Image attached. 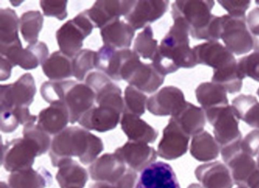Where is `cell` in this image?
<instances>
[{"label": "cell", "mask_w": 259, "mask_h": 188, "mask_svg": "<svg viewBox=\"0 0 259 188\" xmlns=\"http://www.w3.org/2000/svg\"><path fill=\"white\" fill-rule=\"evenodd\" d=\"M174 20L152 60L154 67L164 77L180 68L191 69L197 65L193 50L189 46V28L180 19Z\"/></svg>", "instance_id": "cell-1"}, {"label": "cell", "mask_w": 259, "mask_h": 188, "mask_svg": "<svg viewBox=\"0 0 259 188\" xmlns=\"http://www.w3.org/2000/svg\"><path fill=\"white\" fill-rule=\"evenodd\" d=\"M103 149L104 145L99 137L84 129L71 127L54 138L50 156L54 167L72 159V156L78 157L84 165H89L96 161Z\"/></svg>", "instance_id": "cell-2"}, {"label": "cell", "mask_w": 259, "mask_h": 188, "mask_svg": "<svg viewBox=\"0 0 259 188\" xmlns=\"http://www.w3.org/2000/svg\"><path fill=\"white\" fill-rule=\"evenodd\" d=\"M214 1H175L172 17L187 25L189 34L196 40L217 42L221 39V17L213 16Z\"/></svg>", "instance_id": "cell-3"}, {"label": "cell", "mask_w": 259, "mask_h": 188, "mask_svg": "<svg viewBox=\"0 0 259 188\" xmlns=\"http://www.w3.org/2000/svg\"><path fill=\"white\" fill-rule=\"evenodd\" d=\"M40 93L50 104L60 102L67 107L71 124H75L94 107L95 92L88 85L72 80L50 81L44 83Z\"/></svg>", "instance_id": "cell-4"}, {"label": "cell", "mask_w": 259, "mask_h": 188, "mask_svg": "<svg viewBox=\"0 0 259 188\" xmlns=\"http://www.w3.org/2000/svg\"><path fill=\"white\" fill-rule=\"evenodd\" d=\"M94 28L85 12L68 21L57 32L60 51L69 58L75 57L81 51L83 41L92 34Z\"/></svg>", "instance_id": "cell-5"}, {"label": "cell", "mask_w": 259, "mask_h": 188, "mask_svg": "<svg viewBox=\"0 0 259 188\" xmlns=\"http://www.w3.org/2000/svg\"><path fill=\"white\" fill-rule=\"evenodd\" d=\"M206 118L213 127L215 140L221 148L242 139L239 119L232 106L216 107L205 111Z\"/></svg>", "instance_id": "cell-6"}, {"label": "cell", "mask_w": 259, "mask_h": 188, "mask_svg": "<svg viewBox=\"0 0 259 188\" xmlns=\"http://www.w3.org/2000/svg\"><path fill=\"white\" fill-rule=\"evenodd\" d=\"M42 155L38 145L29 138L16 139L3 146L2 164L11 172L31 168L36 156Z\"/></svg>", "instance_id": "cell-7"}, {"label": "cell", "mask_w": 259, "mask_h": 188, "mask_svg": "<svg viewBox=\"0 0 259 188\" xmlns=\"http://www.w3.org/2000/svg\"><path fill=\"white\" fill-rule=\"evenodd\" d=\"M221 39L226 48L236 55L247 54L253 49L252 37L246 25V17L233 18L230 15L221 17Z\"/></svg>", "instance_id": "cell-8"}, {"label": "cell", "mask_w": 259, "mask_h": 188, "mask_svg": "<svg viewBox=\"0 0 259 188\" xmlns=\"http://www.w3.org/2000/svg\"><path fill=\"white\" fill-rule=\"evenodd\" d=\"M1 110H11L14 107H28L34 101L36 86L31 74H24L13 84L0 87Z\"/></svg>", "instance_id": "cell-9"}, {"label": "cell", "mask_w": 259, "mask_h": 188, "mask_svg": "<svg viewBox=\"0 0 259 188\" xmlns=\"http://www.w3.org/2000/svg\"><path fill=\"white\" fill-rule=\"evenodd\" d=\"M242 139L221 148V156L226 165L230 168L234 183L239 186H246L248 177L257 165L251 156L242 151Z\"/></svg>", "instance_id": "cell-10"}, {"label": "cell", "mask_w": 259, "mask_h": 188, "mask_svg": "<svg viewBox=\"0 0 259 188\" xmlns=\"http://www.w3.org/2000/svg\"><path fill=\"white\" fill-rule=\"evenodd\" d=\"M1 56L5 57L12 66L19 65L23 69H34L48 60L49 51L43 42L29 45L23 49L22 43L0 48Z\"/></svg>", "instance_id": "cell-11"}, {"label": "cell", "mask_w": 259, "mask_h": 188, "mask_svg": "<svg viewBox=\"0 0 259 188\" xmlns=\"http://www.w3.org/2000/svg\"><path fill=\"white\" fill-rule=\"evenodd\" d=\"M86 85L95 92L98 106L113 107L121 114L125 110L122 91L107 76L101 72H91L86 77Z\"/></svg>", "instance_id": "cell-12"}, {"label": "cell", "mask_w": 259, "mask_h": 188, "mask_svg": "<svg viewBox=\"0 0 259 188\" xmlns=\"http://www.w3.org/2000/svg\"><path fill=\"white\" fill-rule=\"evenodd\" d=\"M189 139L190 136L171 118L163 130L157 155L166 160H175L187 153Z\"/></svg>", "instance_id": "cell-13"}, {"label": "cell", "mask_w": 259, "mask_h": 188, "mask_svg": "<svg viewBox=\"0 0 259 188\" xmlns=\"http://www.w3.org/2000/svg\"><path fill=\"white\" fill-rule=\"evenodd\" d=\"M184 94L175 86H166L150 97L147 103L148 111L156 116H174L186 104Z\"/></svg>", "instance_id": "cell-14"}, {"label": "cell", "mask_w": 259, "mask_h": 188, "mask_svg": "<svg viewBox=\"0 0 259 188\" xmlns=\"http://www.w3.org/2000/svg\"><path fill=\"white\" fill-rule=\"evenodd\" d=\"M133 188H181L177 175L169 164L155 162L141 173Z\"/></svg>", "instance_id": "cell-15"}, {"label": "cell", "mask_w": 259, "mask_h": 188, "mask_svg": "<svg viewBox=\"0 0 259 188\" xmlns=\"http://www.w3.org/2000/svg\"><path fill=\"white\" fill-rule=\"evenodd\" d=\"M197 64L220 70L237 63L233 54L218 42H207L192 48Z\"/></svg>", "instance_id": "cell-16"}, {"label": "cell", "mask_w": 259, "mask_h": 188, "mask_svg": "<svg viewBox=\"0 0 259 188\" xmlns=\"http://www.w3.org/2000/svg\"><path fill=\"white\" fill-rule=\"evenodd\" d=\"M136 1H97L85 13L95 28H102L133 10Z\"/></svg>", "instance_id": "cell-17"}, {"label": "cell", "mask_w": 259, "mask_h": 188, "mask_svg": "<svg viewBox=\"0 0 259 188\" xmlns=\"http://www.w3.org/2000/svg\"><path fill=\"white\" fill-rule=\"evenodd\" d=\"M123 161L116 154H107L93 162L90 168L91 177L93 180L107 182L119 186L126 174Z\"/></svg>", "instance_id": "cell-18"}, {"label": "cell", "mask_w": 259, "mask_h": 188, "mask_svg": "<svg viewBox=\"0 0 259 188\" xmlns=\"http://www.w3.org/2000/svg\"><path fill=\"white\" fill-rule=\"evenodd\" d=\"M169 1H136L125 20L136 31L158 20L168 10Z\"/></svg>", "instance_id": "cell-19"}, {"label": "cell", "mask_w": 259, "mask_h": 188, "mask_svg": "<svg viewBox=\"0 0 259 188\" xmlns=\"http://www.w3.org/2000/svg\"><path fill=\"white\" fill-rule=\"evenodd\" d=\"M116 155L135 171H143L147 166L155 162L157 153L153 147L145 142H127L117 148Z\"/></svg>", "instance_id": "cell-20"}, {"label": "cell", "mask_w": 259, "mask_h": 188, "mask_svg": "<svg viewBox=\"0 0 259 188\" xmlns=\"http://www.w3.org/2000/svg\"><path fill=\"white\" fill-rule=\"evenodd\" d=\"M120 112L113 107L94 106L78 122L86 130L104 133L116 128L120 121Z\"/></svg>", "instance_id": "cell-21"}, {"label": "cell", "mask_w": 259, "mask_h": 188, "mask_svg": "<svg viewBox=\"0 0 259 188\" xmlns=\"http://www.w3.org/2000/svg\"><path fill=\"white\" fill-rule=\"evenodd\" d=\"M195 174L204 188H233L230 170L218 161L199 165L195 169Z\"/></svg>", "instance_id": "cell-22"}, {"label": "cell", "mask_w": 259, "mask_h": 188, "mask_svg": "<svg viewBox=\"0 0 259 188\" xmlns=\"http://www.w3.org/2000/svg\"><path fill=\"white\" fill-rule=\"evenodd\" d=\"M132 52L130 49L117 50L104 45L97 54L96 69L109 78L120 81L122 66Z\"/></svg>", "instance_id": "cell-23"}, {"label": "cell", "mask_w": 259, "mask_h": 188, "mask_svg": "<svg viewBox=\"0 0 259 188\" xmlns=\"http://www.w3.org/2000/svg\"><path fill=\"white\" fill-rule=\"evenodd\" d=\"M165 77L158 72L152 63L145 64L139 61L125 82L141 92L153 93L163 85Z\"/></svg>", "instance_id": "cell-24"}, {"label": "cell", "mask_w": 259, "mask_h": 188, "mask_svg": "<svg viewBox=\"0 0 259 188\" xmlns=\"http://www.w3.org/2000/svg\"><path fill=\"white\" fill-rule=\"evenodd\" d=\"M135 31L128 23L117 19L101 28V34L106 46L123 50L131 46Z\"/></svg>", "instance_id": "cell-25"}, {"label": "cell", "mask_w": 259, "mask_h": 188, "mask_svg": "<svg viewBox=\"0 0 259 188\" xmlns=\"http://www.w3.org/2000/svg\"><path fill=\"white\" fill-rule=\"evenodd\" d=\"M69 122L70 119L67 107L62 103L56 102L40 112L37 126L48 134L57 135L66 129Z\"/></svg>", "instance_id": "cell-26"}, {"label": "cell", "mask_w": 259, "mask_h": 188, "mask_svg": "<svg viewBox=\"0 0 259 188\" xmlns=\"http://www.w3.org/2000/svg\"><path fill=\"white\" fill-rule=\"evenodd\" d=\"M120 123L122 130L132 142L153 143L158 136L155 129L136 115L123 113Z\"/></svg>", "instance_id": "cell-27"}, {"label": "cell", "mask_w": 259, "mask_h": 188, "mask_svg": "<svg viewBox=\"0 0 259 188\" xmlns=\"http://www.w3.org/2000/svg\"><path fill=\"white\" fill-rule=\"evenodd\" d=\"M182 130L191 136H196L204 131L206 124L205 112L201 107L186 102L184 107L172 117Z\"/></svg>", "instance_id": "cell-28"}, {"label": "cell", "mask_w": 259, "mask_h": 188, "mask_svg": "<svg viewBox=\"0 0 259 188\" xmlns=\"http://www.w3.org/2000/svg\"><path fill=\"white\" fill-rule=\"evenodd\" d=\"M52 176L45 168H32L13 172L9 178L10 188H45L51 184Z\"/></svg>", "instance_id": "cell-29"}, {"label": "cell", "mask_w": 259, "mask_h": 188, "mask_svg": "<svg viewBox=\"0 0 259 188\" xmlns=\"http://www.w3.org/2000/svg\"><path fill=\"white\" fill-rule=\"evenodd\" d=\"M197 101L204 112L216 107L229 105L227 92L224 88L213 83H201L195 90Z\"/></svg>", "instance_id": "cell-30"}, {"label": "cell", "mask_w": 259, "mask_h": 188, "mask_svg": "<svg viewBox=\"0 0 259 188\" xmlns=\"http://www.w3.org/2000/svg\"><path fill=\"white\" fill-rule=\"evenodd\" d=\"M57 173L60 188H83L88 181L87 171L72 159L64 161Z\"/></svg>", "instance_id": "cell-31"}, {"label": "cell", "mask_w": 259, "mask_h": 188, "mask_svg": "<svg viewBox=\"0 0 259 188\" xmlns=\"http://www.w3.org/2000/svg\"><path fill=\"white\" fill-rule=\"evenodd\" d=\"M232 107L238 119L253 128L259 129V102L253 95H240L232 101Z\"/></svg>", "instance_id": "cell-32"}, {"label": "cell", "mask_w": 259, "mask_h": 188, "mask_svg": "<svg viewBox=\"0 0 259 188\" xmlns=\"http://www.w3.org/2000/svg\"><path fill=\"white\" fill-rule=\"evenodd\" d=\"M220 148L214 138L208 132L203 131L192 138L190 153L199 162H209L219 156Z\"/></svg>", "instance_id": "cell-33"}, {"label": "cell", "mask_w": 259, "mask_h": 188, "mask_svg": "<svg viewBox=\"0 0 259 188\" xmlns=\"http://www.w3.org/2000/svg\"><path fill=\"white\" fill-rule=\"evenodd\" d=\"M44 73L51 81H63L72 76V60L61 51L54 53L42 64Z\"/></svg>", "instance_id": "cell-34"}, {"label": "cell", "mask_w": 259, "mask_h": 188, "mask_svg": "<svg viewBox=\"0 0 259 188\" xmlns=\"http://www.w3.org/2000/svg\"><path fill=\"white\" fill-rule=\"evenodd\" d=\"M0 18V48L21 43L19 37L20 21L16 12L10 8L2 9Z\"/></svg>", "instance_id": "cell-35"}, {"label": "cell", "mask_w": 259, "mask_h": 188, "mask_svg": "<svg viewBox=\"0 0 259 188\" xmlns=\"http://www.w3.org/2000/svg\"><path fill=\"white\" fill-rule=\"evenodd\" d=\"M244 79L236 63L224 69L213 71L212 83L219 85L228 93L235 94L240 92Z\"/></svg>", "instance_id": "cell-36"}, {"label": "cell", "mask_w": 259, "mask_h": 188, "mask_svg": "<svg viewBox=\"0 0 259 188\" xmlns=\"http://www.w3.org/2000/svg\"><path fill=\"white\" fill-rule=\"evenodd\" d=\"M44 19L40 12L24 13L20 19V30L25 42L29 45L37 43L39 33L43 27Z\"/></svg>", "instance_id": "cell-37"}, {"label": "cell", "mask_w": 259, "mask_h": 188, "mask_svg": "<svg viewBox=\"0 0 259 188\" xmlns=\"http://www.w3.org/2000/svg\"><path fill=\"white\" fill-rule=\"evenodd\" d=\"M97 54L92 50H81L72 58V76L77 80L83 81L88 72L96 68Z\"/></svg>", "instance_id": "cell-38"}, {"label": "cell", "mask_w": 259, "mask_h": 188, "mask_svg": "<svg viewBox=\"0 0 259 188\" xmlns=\"http://www.w3.org/2000/svg\"><path fill=\"white\" fill-rule=\"evenodd\" d=\"M158 48L157 41L153 37L152 28L151 26H147L136 37L133 51L145 60L149 59L153 60Z\"/></svg>", "instance_id": "cell-39"}, {"label": "cell", "mask_w": 259, "mask_h": 188, "mask_svg": "<svg viewBox=\"0 0 259 188\" xmlns=\"http://www.w3.org/2000/svg\"><path fill=\"white\" fill-rule=\"evenodd\" d=\"M148 100L146 95L139 89L132 86H127L125 90V110L123 113L142 116L145 114Z\"/></svg>", "instance_id": "cell-40"}, {"label": "cell", "mask_w": 259, "mask_h": 188, "mask_svg": "<svg viewBox=\"0 0 259 188\" xmlns=\"http://www.w3.org/2000/svg\"><path fill=\"white\" fill-rule=\"evenodd\" d=\"M237 66L239 72L244 78L250 77L259 83V52L255 51L239 59Z\"/></svg>", "instance_id": "cell-41"}, {"label": "cell", "mask_w": 259, "mask_h": 188, "mask_svg": "<svg viewBox=\"0 0 259 188\" xmlns=\"http://www.w3.org/2000/svg\"><path fill=\"white\" fill-rule=\"evenodd\" d=\"M24 137L32 139L40 148L42 154H45L51 146V138L48 133L42 130L37 125L31 124L24 127Z\"/></svg>", "instance_id": "cell-42"}, {"label": "cell", "mask_w": 259, "mask_h": 188, "mask_svg": "<svg viewBox=\"0 0 259 188\" xmlns=\"http://www.w3.org/2000/svg\"><path fill=\"white\" fill-rule=\"evenodd\" d=\"M68 1H40V4L44 14L48 17H55L63 21L68 16Z\"/></svg>", "instance_id": "cell-43"}, {"label": "cell", "mask_w": 259, "mask_h": 188, "mask_svg": "<svg viewBox=\"0 0 259 188\" xmlns=\"http://www.w3.org/2000/svg\"><path fill=\"white\" fill-rule=\"evenodd\" d=\"M224 10L233 18H245V12L249 8L251 1H218Z\"/></svg>", "instance_id": "cell-44"}, {"label": "cell", "mask_w": 259, "mask_h": 188, "mask_svg": "<svg viewBox=\"0 0 259 188\" xmlns=\"http://www.w3.org/2000/svg\"><path fill=\"white\" fill-rule=\"evenodd\" d=\"M247 26L253 39V49L259 52V7L253 9L246 18Z\"/></svg>", "instance_id": "cell-45"}, {"label": "cell", "mask_w": 259, "mask_h": 188, "mask_svg": "<svg viewBox=\"0 0 259 188\" xmlns=\"http://www.w3.org/2000/svg\"><path fill=\"white\" fill-rule=\"evenodd\" d=\"M241 148L244 153L252 158L259 154V130L250 132L242 139Z\"/></svg>", "instance_id": "cell-46"}, {"label": "cell", "mask_w": 259, "mask_h": 188, "mask_svg": "<svg viewBox=\"0 0 259 188\" xmlns=\"http://www.w3.org/2000/svg\"><path fill=\"white\" fill-rule=\"evenodd\" d=\"M13 67L11 63L5 57L1 56V81H4L10 78Z\"/></svg>", "instance_id": "cell-47"}, {"label": "cell", "mask_w": 259, "mask_h": 188, "mask_svg": "<svg viewBox=\"0 0 259 188\" xmlns=\"http://www.w3.org/2000/svg\"><path fill=\"white\" fill-rule=\"evenodd\" d=\"M248 188H259V168L257 167L247 180Z\"/></svg>", "instance_id": "cell-48"}, {"label": "cell", "mask_w": 259, "mask_h": 188, "mask_svg": "<svg viewBox=\"0 0 259 188\" xmlns=\"http://www.w3.org/2000/svg\"><path fill=\"white\" fill-rule=\"evenodd\" d=\"M90 188H121L117 185L112 184L107 182L100 181L95 184L91 185Z\"/></svg>", "instance_id": "cell-49"}, {"label": "cell", "mask_w": 259, "mask_h": 188, "mask_svg": "<svg viewBox=\"0 0 259 188\" xmlns=\"http://www.w3.org/2000/svg\"><path fill=\"white\" fill-rule=\"evenodd\" d=\"M188 188H204L201 186V185L198 184V183H192V184L189 185Z\"/></svg>", "instance_id": "cell-50"}, {"label": "cell", "mask_w": 259, "mask_h": 188, "mask_svg": "<svg viewBox=\"0 0 259 188\" xmlns=\"http://www.w3.org/2000/svg\"><path fill=\"white\" fill-rule=\"evenodd\" d=\"M1 188H10V186H7L4 182H2V183H1Z\"/></svg>", "instance_id": "cell-51"}, {"label": "cell", "mask_w": 259, "mask_h": 188, "mask_svg": "<svg viewBox=\"0 0 259 188\" xmlns=\"http://www.w3.org/2000/svg\"><path fill=\"white\" fill-rule=\"evenodd\" d=\"M257 167H258V168H259V154H258V156H257Z\"/></svg>", "instance_id": "cell-52"}, {"label": "cell", "mask_w": 259, "mask_h": 188, "mask_svg": "<svg viewBox=\"0 0 259 188\" xmlns=\"http://www.w3.org/2000/svg\"><path fill=\"white\" fill-rule=\"evenodd\" d=\"M237 188H248V187H247V186H238Z\"/></svg>", "instance_id": "cell-53"}, {"label": "cell", "mask_w": 259, "mask_h": 188, "mask_svg": "<svg viewBox=\"0 0 259 188\" xmlns=\"http://www.w3.org/2000/svg\"><path fill=\"white\" fill-rule=\"evenodd\" d=\"M257 95H258V97H259V89H257Z\"/></svg>", "instance_id": "cell-54"}]
</instances>
